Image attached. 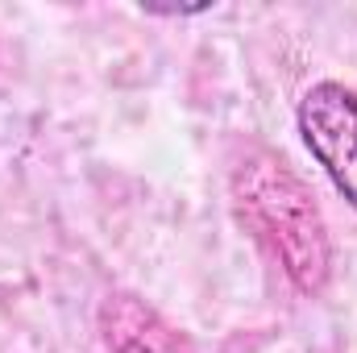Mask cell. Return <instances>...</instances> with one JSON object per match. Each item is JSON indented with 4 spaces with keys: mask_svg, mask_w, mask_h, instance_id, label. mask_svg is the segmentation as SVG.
<instances>
[{
    "mask_svg": "<svg viewBox=\"0 0 357 353\" xmlns=\"http://www.w3.org/2000/svg\"><path fill=\"white\" fill-rule=\"evenodd\" d=\"M100 341L108 353H195L158 308L129 291H112L100 303Z\"/></svg>",
    "mask_w": 357,
    "mask_h": 353,
    "instance_id": "3957f363",
    "label": "cell"
},
{
    "mask_svg": "<svg viewBox=\"0 0 357 353\" xmlns=\"http://www.w3.org/2000/svg\"><path fill=\"white\" fill-rule=\"evenodd\" d=\"M295 121L312 158L357 212V91L337 80H320L299 96Z\"/></svg>",
    "mask_w": 357,
    "mask_h": 353,
    "instance_id": "7a4b0ae2",
    "label": "cell"
},
{
    "mask_svg": "<svg viewBox=\"0 0 357 353\" xmlns=\"http://www.w3.org/2000/svg\"><path fill=\"white\" fill-rule=\"evenodd\" d=\"M233 208L287 283L316 299L333 278V237L312 187L274 150L254 146L233 167Z\"/></svg>",
    "mask_w": 357,
    "mask_h": 353,
    "instance_id": "6da1fadb",
    "label": "cell"
}]
</instances>
